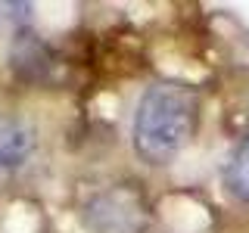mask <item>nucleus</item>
Here are the masks:
<instances>
[{
    "instance_id": "obj_1",
    "label": "nucleus",
    "mask_w": 249,
    "mask_h": 233,
    "mask_svg": "<svg viewBox=\"0 0 249 233\" xmlns=\"http://www.w3.org/2000/svg\"><path fill=\"white\" fill-rule=\"evenodd\" d=\"M196 93L184 84H153L134 112V152L150 165H165L196 131Z\"/></svg>"
},
{
    "instance_id": "obj_2",
    "label": "nucleus",
    "mask_w": 249,
    "mask_h": 233,
    "mask_svg": "<svg viewBox=\"0 0 249 233\" xmlns=\"http://www.w3.org/2000/svg\"><path fill=\"white\" fill-rule=\"evenodd\" d=\"M35 150V134L25 121L0 115V174L16 171Z\"/></svg>"
},
{
    "instance_id": "obj_3",
    "label": "nucleus",
    "mask_w": 249,
    "mask_h": 233,
    "mask_svg": "<svg viewBox=\"0 0 249 233\" xmlns=\"http://www.w3.org/2000/svg\"><path fill=\"white\" fill-rule=\"evenodd\" d=\"M224 186H228V193L233 199L249 205V140H243L233 150L228 168H224Z\"/></svg>"
}]
</instances>
